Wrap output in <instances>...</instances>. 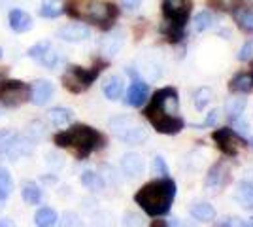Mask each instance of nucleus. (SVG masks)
Returning <instances> with one entry per match:
<instances>
[{
  "label": "nucleus",
  "instance_id": "1",
  "mask_svg": "<svg viewBox=\"0 0 253 227\" xmlns=\"http://www.w3.org/2000/svg\"><path fill=\"white\" fill-rule=\"evenodd\" d=\"M179 98L178 91L174 87L159 89L153 95L149 106L144 110V116L155 127L157 133L163 135H178L185 127V121L178 116Z\"/></svg>",
  "mask_w": 253,
  "mask_h": 227
},
{
  "label": "nucleus",
  "instance_id": "2",
  "mask_svg": "<svg viewBox=\"0 0 253 227\" xmlns=\"http://www.w3.org/2000/svg\"><path fill=\"white\" fill-rule=\"evenodd\" d=\"M176 182L170 176L157 178L142 185L134 195V201L146 214L159 218L170 212V206L176 199Z\"/></svg>",
  "mask_w": 253,
  "mask_h": 227
},
{
  "label": "nucleus",
  "instance_id": "3",
  "mask_svg": "<svg viewBox=\"0 0 253 227\" xmlns=\"http://www.w3.org/2000/svg\"><path fill=\"white\" fill-rule=\"evenodd\" d=\"M53 140H55V144L59 148H70V150H74L76 157L80 161H84L95 150L102 148L104 136L98 131L93 129V127H89V125H74L70 129L57 133Z\"/></svg>",
  "mask_w": 253,
  "mask_h": 227
},
{
  "label": "nucleus",
  "instance_id": "4",
  "mask_svg": "<svg viewBox=\"0 0 253 227\" xmlns=\"http://www.w3.org/2000/svg\"><path fill=\"white\" fill-rule=\"evenodd\" d=\"M110 131L114 133V136L119 140L126 142V144H132L138 146L142 142L148 140V129L138 123L132 116H116V118L110 119Z\"/></svg>",
  "mask_w": 253,
  "mask_h": 227
},
{
  "label": "nucleus",
  "instance_id": "5",
  "mask_svg": "<svg viewBox=\"0 0 253 227\" xmlns=\"http://www.w3.org/2000/svg\"><path fill=\"white\" fill-rule=\"evenodd\" d=\"M98 74H100L98 66L91 68V70L82 68V66H68L66 72L63 74V86L70 93H84L87 87H91Z\"/></svg>",
  "mask_w": 253,
  "mask_h": 227
},
{
  "label": "nucleus",
  "instance_id": "6",
  "mask_svg": "<svg viewBox=\"0 0 253 227\" xmlns=\"http://www.w3.org/2000/svg\"><path fill=\"white\" fill-rule=\"evenodd\" d=\"M27 100H31V86H27L25 82H19V80L0 82V102L4 106L15 108Z\"/></svg>",
  "mask_w": 253,
  "mask_h": 227
},
{
  "label": "nucleus",
  "instance_id": "7",
  "mask_svg": "<svg viewBox=\"0 0 253 227\" xmlns=\"http://www.w3.org/2000/svg\"><path fill=\"white\" fill-rule=\"evenodd\" d=\"M211 138L215 140L217 148H219L225 155H229V157H236L238 151L244 148V140L238 136V133L234 129H229V127H221V129L213 131Z\"/></svg>",
  "mask_w": 253,
  "mask_h": 227
},
{
  "label": "nucleus",
  "instance_id": "8",
  "mask_svg": "<svg viewBox=\"0 0 253 227\" xmlns=\"http://www.w3.org/2000/svg\"><path fill=\"white\" fill-rule=\"evenodd\" d=\"M117 15L116 6L112 4H106V2H98V0H93L85 6L84 17L89 19L93 23H98V25H108L114 17Z\"/></svg>",
  "mask_w": 253,
  "mask_h": 227
},
{
  "label": "nucleus",
  "instance_id": "9",
  "mask_svg": "<svg viewBox=\"0 0 253 227\" xmlns=\"http://www.w3.org/2000/svg\"><path fill=\"white\" fill-rule=\"evenodd\" d=\"M191 10V0H165L163 2V13L169 19V23L183 27L187 21V15Z\"/></svg>",
  "mask_w": 253,
  "mask_h": 227
},
{
  "label": "nucleus",
  "instance_id": "10",
  "mask_svg": "<svg viewBox=\"0 0 253 227\" xmlns=\"http://www.w3.org/2000/svg\"><path fill=\"white\" fill-rule=\"evenodd\" d=\"M128 74L132 76V84L128 87V91H126V97H125V102L128 106H142L144 102H146V98H148V93H149V87L146 82H142L140 78L136 76V72L132 70V68H128Z\"/></svg>",
  "mask_w": 253,
  "mask_h": 227
},
{
  "label": "nucleus",
  "instance_id": "11",
  "mask_svg": "<svg viewBox=\"0 0 253 227\" xmlns=\"http://www.w3.org/2000/svg\"><path fill=\"white\" fill-rule=\"evenodd\" d=\"M29 55L34 61H38L42 66H45V68H55L61 61L59 53L53 49L49 42H38L36 45H32L29 49Z\"/></svg>",
  "mask_w": 253,
  "mask_h": 227
},
{
  "label": "nucleus",
  "instance_id": "12",
  "mask_svg": "<svg viewBox=\"0 0 253 227\" xmlns=\"http://www.w3.org/2000/svg\"><path fill=\"white\" fill-rule=\"evenodd\" d=\"M55 93V87L51 82L47 80H38L34 82V86L31 87V102L36 106H43L45 102H49Z\"/></svg>",
  "mask_w": 253,
  "mask_h": 227
},
{
  "label": "nucleus",
  "instance_id": "13",
  "mask_svg": "<svg viewBox=\"0 0 253 227\" xmlns=\"http://www.w3.org/2000/svg\"><path fill=\"white\" fill-rule=\"evenodd\" d=\"M89 34H91V31L85 25H82V23H70V25H66L63 29H59L57 36L61 40H64V42H84V40L89 38Z\"/></svg>",
  "mask_w": 253,
  "mask_h": 227
},
{
  "label": "nucleus",
  "instance_id": "14",
  "mask_svg": "<svg viewBox=\"0 0 253 227\" xmlns=\"http://www.w3.org/2000/svg\"><path fill=\"white\" fill-rule=\"evenodd\" d=\"M123 44H125V33H123L121 29H116V31L108 33L104 38H102L100 49H102V53L108 55V57H114V55L119 53V49L123 47Z\"/></svg>",
  "mask_w": 253,
  "mask_h": 227
},
{
  "label": "nucleus",
  "instance_id": "15",
  "mask_svg": "<svg viewBox=\"0 0 253 227\" xmlns=\"http://www.w3.org/2000/svg\"><path fill=\"white\" fill-rule=\"evenodd\" d=\"M121 169H123V173H125L128 178H138V176L144 174L146 165H144L142 155L130 151V153H125V155L121 157Z\"/></svg>",
  "mask_w": 253,
  "mask_h": 227
},
{
  "label": "nucleus",
  "instance_id": "16",
  "mask_svg": "<svg viewBox=\"0 0 253 227\" xmlns=\"http://www.w3.org/2000/svg\"><path fill=\"white\" fill-rule=\"evenodd\" d=\"M227 182H229V169L223 163L213 165L206 174V187L208 189H221L223 185H227Z\"/></svg>",
  "mask_w": 253,
  "mask_h": 227
},
{
  "label": "nucleus",
  "instance_id": "17",
  "mask_svg": "<svg viewBox=\"0 0 253 227\" xmlns=\"http://www.w3.org/2000/svg\"><path fill=\"white\" fill-rule=\"evenodd\" d=\"M32 151V138H27V136H19L15 135V138L11 142V146L8 148L6 155L10 157V161H15L23 155H29Z\"/></svg>",
  "mask_w": 253,
  "mask_h": 227
},
{
  "label": "nucleus",
  "instance_id": "18",
  "mask_svg": "<svg viewBox=\"0 0 253 227\" xmlns=\"http://www.w3.org/2000/svg\"><path fill=\"white\" fill-rule=\"evenodd\" d=\"M10 27L13 33H27L32 29V17L23 10L10 11Z\"/></svg>",
  "mask_w": 253,
  "mask_h": 227
},
{
  "label": "nucleus",
  "instance_id": "19",
  "mask_svg": "<svg viewBox=\"0 0 253 227\" xmlns=\"http://www.w3.org/2000/svg\"><path fill=\"white\" fill-rule=\"evenodd\" d=\"M191 216L195 218L197 222H211L213 218H215V210H213V206L210 203H206V201H197V203H193L189 208Z\"/></svg>",
  "mask_w": 253,
  "mask_h": 227
},
{
  "label": "nucleus",
  "instance_id": "20",
  "mask_svg": "<svg viewBox=\"0 0 253 227\" xmlns=\"http://www.w3.org/2000/svg\"><path fill=\"white\" fill-rule=\"evenodd\" d=\"M21 197L27 205H40L42 203V189H40V185L36 184V182L25 180L23 182Z\"/></svg>",
  "mask_w": 253,
  "mask_h": 227
},
{
  "label": "nucleus",
  "instance_id": "21",
  "mask_svg": "<svg viewBox=\"0 0 253 227\" xmlns=\"http://www.w3.org/2000/svg\"><path fill=\"white\" fill-rule=\"evenodd\" d=\"M102 91H104L106 98L117 100V98L123 95V80L119 76H110L104 84H102Z\"/></svg>",
  "mask_w": 253,
  "mask_h": 227
},
{
  "label": "nucleus",
  "instance_id": "22",
  "mask_svg": "<svg viewBox=\"0 0 253 227\" xmlns=\"http://www.w3.org/2000/svg\"><path fill=\"white\" fill-rule=\"evenodd\" d=\"M59 222V216L57 212L49 208V206H42L36 214H34V224L36 227H55Z\"/></svg>",
  "mask_w": 253,
  "mask_h": 227
},
{
  "label": "nucleus",
  "instance_id": "23",
  "mask_svg": "<svg viewBox=\"0 0 253 227\" xmlns=\"http://www.w3.org/2000/svg\"><path fill=\"white\" fill-rule=\"evenodd\" d=\"M229 89L232 93H250L253 91V76L252 74H236L229 82Z\"/></svg>",
  "mask_w": 253,
  "mask_h": 227
},
{
  "label": "nucleus",
  "instance_id": "24",
  "mask_svg": "<svg viewBox=\"0 0 253 227\" xmlns=\"http://www.w3.org/2000/svg\"><path fill=\"white\" fill-rule=\"evenodd\" d=\"M236 201L248 208V210H253V182H240L238 184V189H236Z\"/></svg>",
  "mask_w": 253,
  "mask_h": 227
},
{
  "label": "nucleus",
  "instance_id": "25",
  "mask_svg": "<svg viewBox=\"0 0 253 227\" xmlns=\"http://www.w3.org/2000/svg\"><path fill=\"white\" fill-rule=\"evenodd\" d=\"M234 17L238 27L246 31V33H253V8L252 6H244V8H236L234 10Z\"/></svg>",
  "mask_w": 253,
  "mask_h": 227
},
{
  "label": "nucleus",
  "instance_id": "26",
  "mask_svg": "<svg viewBox=\"0 0 253 227\" xmlns=\"http://www.w3.org/2000/svg\"><path fill=\"white\" fill-rule=\"evenodd\" d=\"M244 110H246V98L242 97H232L225 104V114L231 121H236V119L242 118Z\"/></svg>",
  "mask_w": 253,
  "mask_h": 227
},
{
  "label": "nucleus",
  "instance_id": "27",
  "mask_svg": "<svg viewBox=\"0 0 253 227\" xmlns=\"http://www.w3.org/2000/svg\"><path fill=\"white\" fill-rule=\"evenodd\" d=\"M47 118H49V121H51L55 127H64V125H68L72 121L74 114H72V110L57 106V108H51L47 112Z\"/></svg>",
  "mask_w": 253,
  "mask_h": 227
},
{
  "label": "nucleus",
  "instance_id": "28",
  "mask_svg": "<svg viewBox=\"0 0 253 227\" xmlns=\"http://www.w3.org/2000/svg\"><path fill=\"white\" fill-rule=\"evenodd\" d=\"M64 11V2L63 0H42L40 6V15L47 17V19H55Z\"/></svg>",
  "mask_w": 253,
  "mask_h": 227
},
{
  "label": "nucleus",
  "instance_id": "29",
  "mask_svg": "<svg viewBox=\"0 0 253 227\" xmlns=\"http://www.w3.org/2000/svg\"><path fill=\"white\" fill-rule=\"evenodd\" d=\"M82 184L87 187V189H91V191H100V189H104V178L100 176V174L93 173V171H85L82 174Z\"/></svg>",
  "mask_w": 253,
  "mask_h": 227
},
{
  "label": "nucleus",
  "instance_id": "30",
  "mask_svg": "<svg viewBox=\"0 0 253 227\" xmlns=\"http://www.w3.org/2000/svg\"><path fill=\"white\" fill-rule=\"evenodd\" d=\"M13 182H11V174L6 167H0V203H4L11 195Z\"/></svg>",
  "mask_w": 253,
  "mask_h": 227
},
{
  "label": "nucleus",
  "instance_id": "31",
  "mask_svg": "<svg viewBox=\"0 0 253 227\" xmlns=\"http://www.w3.org/2000/svg\"><path fill=\"white\" fill-rule=\"evenodd\" d=\"M211 25H213V15H211L210 11H201L193 19V27H195L197 33H206Z\"/></svg>",
  "mask_w": 253,
  "mask_h": 227
},
{
  "label": "nucleus",
  "instance_id": "32",
  "mask_svg": "<svg viewBox=\"0 0 253 227\" xmlns=\"http://www.w3.org/2000/svg\"><path fill=\"white\" fill-rule=\"evenodd\" d=\"M210 100H211L210 87H201V89H197L195 95H193V104H195V108L197 110H204L208 104H210Z\"/></svg>",
  "mask_w": 253,
  "mask_h": 227
},
{
  "label": "nucleus",
  "instance_id": "33",
  "mask_svg": "<svg viewBox=\"0 0 253 227\" xmlns=\"http://www.w3.org/2000/svg\"><path fill=\"white\" fill-rule=\"evenodd\" d=\"M91 227H116V218H114V214H110L106 210H100L93 216Z\"/></svg>",
  "mask_w": 253,
  "mask_h": 227
},
{
  "label": "nucleus",
  "instance_id": "34",
  "mask_svg": "<svg viewBox=\"0 0 253 227\" xmlns=\"http://www.w3.org/2000/svg\"><path fill=\"white\" fill-rule=\"evenodd\" d=\"M59 227H85L84 220L78 216L76 212H64L63 216H61V224H59Z\"/></svg>",
  "mask_w": 253,
  "mask_h": 227
},
{
  "label": "nucleus",
  "instance_id": "35",
  "mask_svg": "<svg viewBox=\"0 0 253 227\" xmlns=\"http://www.w3.org/2000/svg\"><path fill=\"white\" fill-rule=\"evenodd\" d=\"M13 138H15V133L6 131V129L0 131V155H6V151H8V148L11 146Z\"/></svg>",
  "mask_w": 253,
  "mask_h": 227
},
{
  "label": "nucleus",
  "instance_id": "36",
  "mask_svg": "<svg viewBox=\"0 0 253 227\" xmlns=\"http://www.w3.org/2000/svg\"><path fill=\"white\" fill-rule=\"evenodd\" d=\"M151 169H153V173L157 174L159 178H167V176H169V167H167V163H165V159H163L161 155L153 157Z\"/></svg>",
  "mask_w": 253,
  "mask_h": 227
},
{
  "label": "nucleus",
  "instance_id": "37",
  "mask_svg": "<svg viewBox=\"0 0 253 227\" xmlns=\"http://www.w3.org/2000/svg\"><path fill=\"white\" fill-rule=\"evenodd\" d=\"M142 224H144V220L136 212H126L125 214V220H123L125 227H142Z\"/></svg>",
  "mask_w": 253,
  "mask_h": 227
},
{
  "label": "nucleus",
  "instance_id": "38",
  "mask_svg": "<svg viewBox=\"0 0 253 227\" xmlns=\"http://www.w3.org/2000/svg\"><path fill=\"white\" fill-rule=\"evenodd\" d=\"M244 220H240V218H223L221 222H217L215 224V227H244Z\"/></svg>",
  "mask_w": 253,
  "mask_h": 227
},
{
  "label": "nucleus",
  "instance_id": "39",
  "mask_svg": "<svg viewBox=\"0 0 253 227\" xmlns=\"http://www.w3.org/2000/svg\"><path fill=\"white\" fill-rule=\"evenodd\" d=\"M253 55V40H248V42L242 45V49L238 51V59L240 61H248Z\"/></svg>",
  "mask_w": 253,
  "mask_h": 227
},
{
  "label": "nucleus",
  "instance_id": "40",
  "mask_svg": "<svg viewBox=\"0 0 253 227\" xmlns=\"http://www.w3.org/2000/svg\"><path fill=\"white\" fill-rule=\"evenodd\" d=\"M232 125H234V131L240 133V135H248V131H250V125H248L246 121H242V118L232 121Z\"/></svg>",
  "mask_w": 253,
  "mask_h": 227
},
{
  "label": "nucleus",
  "instance_id": "41",
  "mask_svg": "<svg viewBox=\"0 0 253 227\" xmlns=\"http://www.w3.org/2000/svg\"><path fill=\"white\" fill-rule=\"evenodd\" d=\"M167 227H195V224L183 222V220H179V218H172L170 222H167Z\"/></svg>",
  "mask_w": 253,
  "mask_h": 227
},
{
  "label": "nucleus",
  "instance_id": "42",
  "mask_svg": "<svg viewBox=\"0 0 253 227\" xmlns=\"http://www.w3.org/2000/svg\"><path fill=\"white\" fill-rule=\"evenodd\" d=\"M217 119H219V112L211 110L210 114H208V118H206V121H204V127H213L217 123Z\"/></svg>",
  "mask_w": 253,
  "mask_h": 227
},
{
  "label": "nucleus",
  "instance_id": "43",
  "mask_svg": "<svg viewBox=\"0 0 253 227\" xmlns=\"http://www.w3.org/2000/svg\"><path fill=\"white\" fill-rule=\"evenodd\" d=\"M217 4L221 6V10H236L238 0H217Z\"/></svg>",
  "mask_w": 253,
  "mask_h": 227
},
{
  "label": "nucleus",
  "instance_id": "44",
  "mask_svg": "<svg viewBox=\"0 0 253 227\" xmlns=\"http://www.w3.org/2000/svg\"><path fill=\"white\" fill-rule=\"evenodd\" d=\"M140 4H142V0H121V6L125 10H136Z\"/></svg>",
  "mask_w": 253,
  "mask_h": 227
},
{
  "label": "nucleus",
  "instance_id": "45",
  "mask_svg": "<svg viewBox=\"0 0 253 227\" xmlns=\"http://www.w3.org/2000/svg\"><path fill=\"white\" fill-rule=\"evenodd\" d=\"M0 227H15V224L11 222L10 218H2L0 220Z\"/></svg>",
  "mask_w": 253,
  "mask_h": 227
},
{
  "label": "nucleus",
  "instance_id": "46",
  "mask_svg": "<svg viewBox=\"0 0 253 227\" xmlns=\"http://www.w3.org/2000/svg\"><path fill=\"white\" fill-rule=\"evenodd\" d=\"M151 227H167V222H165V220H155V222L151 224Z\"/></svg>",
  "mask_w": 253,
  "mask_h": 227
},
{
  "label": "nucleus",
  "instance_id": "47",
  "mask_svg": "<svg viewBox=\"0 0 253 227\" xmlns=\"http://www.w3.org/2000/svg\"><path fill=\"white\" fill-rule=\"evenodd\" d=\"M244 227H253V224H248V222H246V224H244Z\"/></svg>",
  "mask_w": 253,
  "mask_h": 227
},
{
  "label": "nucleus",
  "instance_id": "48",
  "mask_svg": "<svg viewBox=\"0 0 253 227\" xmlns=\"http://www.w3.org/2000/svg\"><path fill=\"white\" fill-rule=\"evenodd\" d=\"M0 57H2V47H0Z\"/></svg>",
  "mask_w": 253,
  "mask_h": 227
}]
</instances>
